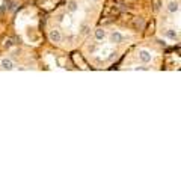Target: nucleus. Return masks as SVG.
<instances>
[{
    "label": "nucleus",
    "instance_id": "nucleus-1",
    "mask_svg": "<svg viewBox=\"0 0 181 181\" xmlns=\"http://www.w3.org/2000/svg\"><path fill=\"white\" fill-rule=\"evenodd\" d=\"M109 39H110V42H113V44H121V42H124V39H125V36L121 33V32H118V30H113L110 35H109Z\"/></svg>",
    "mask_w": 181,
    "mask_h": 181
},
{
    "label": "nucleus",
    "instance_id": "nucleus-2",
    "mask_svg": "<svg viewBox=\"0 0 181 181\" xmlns=\"http://www.w3.org/2000/svg\"><path fill=\"white\" fill-rule=\"evenodd\" d=\"M138 58H139V60H140L142 63H149V62L152 60V54H151L148 50H139Z\"/></svg>",
    "mask_w": 181,
    "mask_h": 181
},
{
    "label": "nucleus",
    "instance_id": "nucleus-3",
    "mask_svg": "<svg viewBox=\"0 0 181 181\" xmlns=\"http://www.w3.org/2000/svg\"><path fill=\"white\" fill-rule=\"evenodd\" d=\"M166 9L170 14H178L180 12V0H169Z\"/></svg>",
    "mask_w": 181,
    "mask_h": 181
},
{
    "label": "nucleus",
    "instance_id": "nucleus-4",
    "mask_svg": "<svg viewBox=\"0 0 181 181\" xmlns=\"http://www.w3.org/2000/svg\"><path fill=\"white\" fill-rule=\"evenodd\" d=\"M14 62H12V59L11 58H3L2 60H0V68L2 69H6V71H11V69H14Z\"/></svg>",
    "mask_w": 181,
    "mask_h": 181
},
{
    "label": "nucleus",
    "instance_id": "nucleus-5",
    "mask_svg": "<svg viewBox=\"0 0 181 181\" xmlns=\"http://www.w3.org/2000/svg\"><path fill=\"white\" fill-rule=\"evenodd\" d=\"M48 38H50L51 42H60L62 41V35H60V32L58 29H51L50 33H48Z\"/></svg>",
    "mask_w": 181,
    "mask_h": 181
},
{
    "label": "nucleus",
    "instance_id": "nucleus-6",
    "mask_svg": "<svg viewBox=\"0 0 181 181\" xmlns=\"http://www.w3.org/2000/svg\"><path fill=\"white\" fill-rule=\"evenodd\" d=\"M94 36H95L97 41H104L107 38V32L104 29H101V27H98V29H95V32H94Z\"/></svg>",
    "mask_w": 181,
    "mask_h": 181
},
{
    "label": "nucleus",
    "instance_id": "nucleus-7",
    "mask_svg": "<svg viewBox=\"0 0 181 181\" xmlns=\"http://www.w3.org/2000/svg\"><path fill=\"white\" fill-rule=\"evenodd\" d=\"M77 9H79V3L76 2V0H69V2L67 3V11L68 12L74 14V12H77Z\"/></svg>",
    "mask_w": 181,
    "mask_h": 181
},
{
    "label": "nucleus",
    "instance_id": "nucleus-8",
    "mask_svg": "<svg viewBox=\"0 0 181 181\" xmlns=\"http://www.w3.org/2000/svg\"><path fill=\"white\" fill-rule=\"evenodd\" d=\"M163 33H165V36H168V38H170V39H178V35L175 33L174 29H168V30H165Z\"/></svg>",
    "mask_w": 181,
    "mask_h": 181
},
{
    "label": "nucleus",
    "instance_id": "nucleus-9",
    "mask_svg": "<svg viewBox=\"0 0 181 181\" xmlns=\"http://www.w3.org/2000/svg\"><path fill=\"white\" fill-rule=\"evenodd\" d=\"M133 69H142V71H149V68L148 67H133Z\"/></svg>",
    "mask_w": 181,
    "mask_h": 181
},
{
    "label": "nucleus",
    "instance_id": "nucleus-10",
    "mask_svg": "<svg viewBox=\"0 0 181 181\" xmlns=\"http://www.w3.org/2000/svg\"><path fill=\"white\" fill-rule=\"evenodd\" d=\"M88 29H89L88 26H83V27H81V33H86V32H88Z\"/></svg>",
    "mask_w": 181,
    "mask_h": 181
},
{
    "label": "nucleus",
    "instance_id": "nucleus-11",
    "mask_svg": "<svg viewBox=\"0 0 181 181\" xmlns=\"http://www.w3.org/2000/svg\"><path fill=\"white\" fill-rule=\"evenodd\" d=\"M90 2H98V0H90Z\"/></svg>",
    "mask_w": 181,
    "mask_h": 181
}]
</instances>
